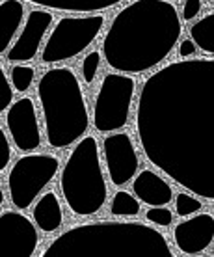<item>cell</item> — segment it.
<instances>
[{
    "instance_id": "cb8c5ba5",
    "label": "cell",
    "mask_w": 214,
    "mask_h": 257,
    "mask_svg": "<svg viewBox=\"0 0 214 257\" xmlns=\"http://www.w3.org/2000/svg\"><path fill=\"white\" fill-rule=\"evenodd\" d=\"M12 161V140L8 138L4 128L0 127V172H6Z\"/></svg>"
},
{
    "instance_id": "484cf974",
    "label": "cell",
    "mask_w": 214,
    "mask_h": 257,
    "mask_svg": "<svg viewBox=\"0 0 214 257\" xmlns=\"http://www.w3.org/2000/svg\"><path fill=\"white\" fill-rule=\"evenodd\" d=\"M179 56H181V58H190V56H194L195 52H197V45H195L194 43V39L192 38H184L181 41V43H179Z\"/></svg>"
},
{
    "instance_id": "4fadbf2b",
    "label": "cell",
    "mask_w": 214,
    "mask_h": 257,
    "mask_svg": "<svg viewBox=\"0 0 214 257\" xmlns=\"http://www.w3.org/2000/svg\"><path fill=\"white\" fill-rule=\"evenodd\" d=\"M2 235L8 250L21 257H32L39 244V235L32 220L19 211H2Z\"/></svg>"
},
{
    "instance_id": "277c9868",
    "label": "cell",
    "mask_w": 214,
    "mask_h": 257,
    "mask_svg": "<svg viewBox=\"0 0 214 257\" xmlns=\"http://www.w3.org/2000/svg\"><path fill=\"white\" fill-rule=\"evenodd\" d=\"M38 99L51 148H69L84 138L90 114L78 78L71 69L52 67L45 71L38 82Z\"/></svg>"
},
{
    "instance_id": "e0dca14e",
    "label": "cell",
    "mask_w": 214,
    "mask_h": 257,
    "mask_svg": "<svg viewBox=\"0 0 214 257\" xmlns=\"http://www.w3.org/2000/svg\"><path fill=\"white\" fill-rule=\"evenodd\" d=\"M190 38L203 52L214 54V12L207 13L205 17L197 19L190 26Z\"/></svg>"
},
{
    "instance_id": "7c38bea8",
    "label": "cell",
    "mask_w": 214,
    "mask_h": 257,
    "mask_svg": "<svg viewBox=\"0 0 214 257\" xmlns=\"http://www.w3.org/2000/svg\"><path fill=\"white\" fill-rule=\"evenodd\" d=\"M214 240V216L208 212L192 214L173 227V242L184 255H197Z\"/></svg>"
},
{
    "instance_id": "3957f363",
    "label": "cell",
    "mask_w": 214,
    "mask_h": 257,
    "mask_svg": "<svg viewBox=\"0 0 214 257\" xmlns=\"http://www.w3.org/2000/svg\"><path fill=\"white\" fill-rule=\"evenodd\" d=\"M160 231L140 222H88L49 242L41 257H171Z\"/></svg>"
},
{
    "instance_id": "603a6c76",
    "label": "cell",
    "mask_w": 214,
    "mask_h": 257,
    "mask_svg": "<svg viewBox=\"0 0 214 257\" xmlns=\"http://www.w3.org/2000/svg\"><path fill=\"white\" fill-rule=\"evenodd\" d=\"M145 220L149 224L160 225V227H168L171 222H173V212L166 209V205L160 207H149L147 212H145Z\"/></svg>"
},
{
    "instance_id": "d6986e66",
    "label": "cell",
    "mask_w": 214,
    "mask_h": 257,
    "mask_svg": "<svg viewBox=\"0 0 214 257\" xmlns=\"http://www.w3.org/2000/svg\"><path fill=\"white\" fill-rule=\"evenodd\" d=\"M34 75H36V71L30 65H25V64L13 65L12 71H10V78H12L15 91L25 93V91L30 90L34 84Z\"/></svg>"
},
{
    "instance_id": "30bf717a",
    "label": "cell",
    "mask_w": 214,
    "mask_h": 257,
    "mask_svg": "<svg viewBox=\"0 0 214 257\" xmlns=\"http://www.w3.org/2000/svg\"><path fill=\"white\" fill-rule=\"evenodd\" d=\"M6 127L13 146L21 153H32L41 146L38 112L30 97H21L13 101L6 112Z\"/></svg>"
},
{
    "instance_id": "5b68a950",
    "label": "cell",
    "mask_w": 214,
    "mask_h": 257,
    "mask_svg": "<svg viewBox=\"0 0 214 257\" xmlns=\"http://www.w3.org/2000/svg\"><path fill=\"white\" fill-rule=\"evenodd\" d=\"M60 190L75 216H91L103 209L108 190L93 136L80 138L71 149L60 174Z\"/></svg>"
},
{
    "instance_id": "ac0fdd59",
    "label": "cell",
    "mask_w": 214,
    "mask_h": 257,
    "mask_svg": "<svg viewBox=\"0 0 214 257\" xmlns=\"http://www.w3.org/2000/svg\"><path fill=\"white\" fill-rule=\"evenodd\" d=\"M110 212L114 216H138L140 214V199L134 194L117 190L110 201Z\"/></svg>"
},
{
    "instance_id": "6da1fadb",
    "label": "cell",
    "mask_w": 214,
    "mask_h": 257,
    "mask_svg": "<svg viewBox=\"0 0 214 257\" xmlns=\"http://www.w3.org/2000/svg\"><path fill=\"white\" fill-rule=\"evenodd\" d=\"M136 131L147 161L214 199V60L169 64L140 91Z\"/></svg>"
},
{
    "instance_id": "9a60e30c",
    "label": "cell",
    "mask_w": 214,
    "mask_h": 257,
    "mask_svg": "<svg viewBox=\"0 0 214 257\" xmlns=\"http://www.w3.org/2000/svg\"><path fill=\"white\" fill-rule=\"evenodd\" d=\"M25 4L21 0H2L0 2V54L6 56L19 28L25 25Z\"/></svg>"
},
{
    "instance_id": "8992f818",
    "label": "cell",
    "mask_w": 214,
    "mask_h": 257,
    "mask_svg": "<svg viewBox=\"0 0 214 257\" xmlns=\"http://www.w3.org/2000/svg\"><path fill=\"white\" fill-rule=\"evenodd\" d=\"M104 15H65L52 26L41 49V64L52 65L84 52L104 28Z\"/></svg>"
},
{
    "instance_id": "52a82bcc",
    "label": "cell",
    "mask_w": 214,
    "mask_h": 257,
    "mask_svg": "<svg viewBox=\"0 0 214 257\" xmlns=\"http://www.w3.org/2000/svg\"><path fill=\"white\" fill-rule=\"evenodd\" d=\"M58 170L60 161L54 155L26 153L19 157L8 174V192L13 207L21 211L32 207L43 188L56 177Z\"/></svg>"
},
{
    "instance_id": "ba28073f",
    "label": "cell",
    "mask_w": 214,
    "mask_h": 257,
    "mask_svg": "<svg viewBox=\"0 0 214 257\" xmlns=\"http://www.w3.org/2000/svg\"><path fill=\"white\" fill-rule=\"evenodd\" d=\"M136 80L125 73H108L101 80L93 104V125L99 133H116L129 123Z\"/></svg>"
},
{
    "instance_id": "8fae6325",
    "label": "cell",
    "mask_w": 214,
    "mask_h": 257,
    "mask_svg": "<svg viewBox=\"0 0 214 257\" xmlns=\"http://www.w3.org/2000/svg\"><path fill=\"white\" fill-rule=\"evenodd\" d=\"M54 23V15L47 10H34L26 15V21L21 28L19 36L6 52V60L12 64H25L38 56L43 45L47 30Z\"/></svg>"
},
{
    "instance_id": "2e32d148",
    "label": "cell",
    "mask_w": 214,
    "mask_h": 257,
    "mask_svg": "<svg viewBox=\"0 0 214 257\" xmlns=\"http://www.w3.org/2000/svg\"><path fill=\"white\" fill-rule=\"evenodd\" d=\"M34 222L41 231L54 233L58 231L62 224H64V211H62V203H60L58 196L54 192L41 194V198L36 201L32 209Z\"/></svg>"
},
{
    "instance_id": "7402d4cb",
    "label": "cell",
    "mask_w": 214,
    "mask_h": 257,
    "mask_svg": "<svg viewBox=\"0 0 214 257\" xmlns=\"http://www.w3.org/2000/svg\"><path fill=\"white\" fill-rule=\"evenodd\" d=\"M13 91H15V88H13L12 78L0 67V112L2 114H6L8 108L13 104Z\"/></svg>"
},
{
    "instance_id": "7a4b0ae2",
    "label": "cell",
    "mask_w": 214,
    "mask_h": 257,
    "mask_svg": "<svg viewBox=\"0 0 214 257\" xmlns=\"http://www.w3.org/2000/svg\"><path fill=\"white\" fill-rule=\"evenodd\" d=\"M181 38V17L169 0H134L112 19L103 56L117 73L134 75L162 64Z\"/></svg>"
},
{
    "instance_id": "4316f807",
    "label": "cell",
    "mask_w": 214,
    "mask_h": 257,
    "mask_svg": "<svg viewBox=\"0 0 214 257\" xmlns=\"http://www.w3.org/2000/svg\"><path fill=\"white\" fill-rule=\"evenodd\" d=\"M210 2H214V0H210Z\"/></svg>"
},
{
    "instance_id": "5bb4252c",
    "label": "cell",
    "mask_w": 214,
    "mask_h": 257,
    "mask_svg": "<svg viewBox=\"0 0 214 257\" xmlns=\"http://www.w3.org/2000/svg\"><path fill=\"white\" fill-rule=\"evenodd\" d=\"M132 192L143 205L160 207L169 205L173 199V188L168 181L155 174L153 170H143L134 177Z\"/></svg>"
},
{
    "instance_id": "ffe728a7",
    "label": "cell",
    "mask_w": 214,
    "mask_h": 257,
    "mask_svg": "<svg viewBox=\"0 0 214 257\" xmlns=\"http://www.w3.org/2000/svg\"><path fill=\"white\" fill-rule=\"evenodd\" d=\"M203 209L201 201L194 196H190V194H177L175 196V212L177 216H181V218H186V216H192L195 212Z\"/></svg>"
},
{
    "instance_id": "44dd1931",
    "label": "cell",
    "mask_w": 214,
    "mask_h": 257,
    "mask_svg": "<svg viewBox=\"0 0 214 257\" xmlns=\"http://www.w3.org/2000/svg\"><path fill=\"white\" fill-rule=\"evenodd\" d=\"M101 67V52L99 51H91L88 52L82 60V65H80V71H82V78H84L86 84H91L97 77V71Z\"/></svg>"
},
{
    "instance_id": "9c48e42d",
    "label": "cell",
    "mask_w": 214,
    "mask_h": 257,
    "mask_svg": "<svg viewBox=\"0 0 214 257\" xmlns=\"http://www.w3.org/2000/svg\"><path fill=\"white\" fill-rule=\"evenodd\" d=\"M103 155L106 172L114 187H125L130 179L136 177L138 172V153L130 135L116 131L104 136Z\"/></svg>"
},
{
    "instance_id": "d4e9b609",
    "label": "cell",
    "mask_w": 214,
    "mask_h": 257,
    "mask_svg": "<svg viewBox=\"0 0 214 257\" xmlns=\"http://www.w3.org/2000/svg\"><path fill=\"white\" fill-rule=\"evenodd\" d=\"M201 0H184V6H182V15L181 19L182 21H194L197 15H199V12H201Z\"/></svg>"
}]
</instances>
